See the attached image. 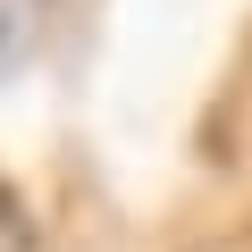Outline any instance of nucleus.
I'll use <instances>...</instances> for the list:
<instances>
[{"instance_id":"1","label":"nucleus","mask_w":252,"mask_h":252,"mask_svg":"<svg viewBox=\"0 0 252 252\" xmlns=\"http://www.w3.org/2000/svg\"><path fill=\"white\" fill-rule=\"evenodd\" d=\"M0 252H34V219H26V202L0 185Z\"/></svg>"}]
</instances>
